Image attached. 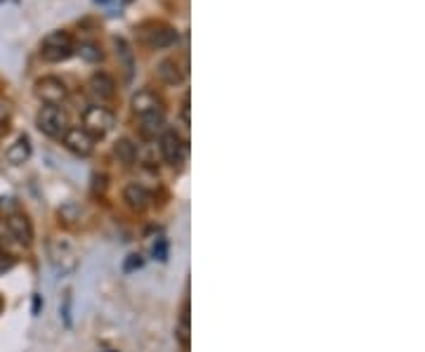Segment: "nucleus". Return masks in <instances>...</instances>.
Returning a JSON list of instances; mask_svg holds the SVG:
<instances>
[{"label": "nucleus", "instance_id": "19", "mask_svg": "<svg viewBox=\"0 0 425 352\" xmlns=\"http://www.w3.org/2000/svg\"><path fill=\"white\" fill-rule=\"evenodd\" d=\"M78 55L85 59V62H99L102 59V50H99V45L95 43H83L78 47Z\"/></svg>", "mask_w": 425, "mask_h": 352}, {"label": "nucleus", "instance_id": "7", "mask_svg": "<svg viewBox=\"0 0 425 352\" xmlns=\"http://www.w3.org/2000/svg\"><path fill=\"white\" fill-rule=\"evenodd\" d=\"M62 142L69 152H74L76 157H90L92 149H95V137L90 132H85L83 128H69L62 135Z\"/></svg>", "mask_w": 425, "mask_h": 352}, {"label": "nucleus", "instance_id": "20", "mask_svg": "<svg viewBox=\"0 0 425 352\" xmlns=\"http://www.w3.org/2000/svg\"><path fill=\"white\" fill-rule=\"evenodd\" d=\"M113 43H116V55H120V59L125 62L128 74H130V72H132V55H130V47H128V43H125L123 38H116Z\"/></svg>", "mask_w": 425, "mask_h": 352}, {"label": "nucleus", "instance_id": "16", "mask_svg": "<svg viewBox=\"0 0 425 352\" xmlns=\"http://www.w3.org/2000/svg\"><path fill=\"white\" fill-rule=\"evenodd\" d=\"M113 157H116L123 166H132L137 161V144H132V140L120 137L113 144Z\"/></svg>", "mask_w": 425, "mask_h": 352}, {"label": "nucleus", "instance_id": "9", "mask_svg": "<svg viewBox=\"0 0 425 352\" xmlns=\"http://www.w3.org/2000/svg\"><path fill=\"white\" fill-rule=\"evenodd\" d=\"M156 74H159V79L166 83V86H180V83L187 79V64H182V62L175 57H168L159 62Z\"/></svg>", "mask_w": 425, "mask_h": 352}, {"label": "nucleus", "instance_id": "25", "mask_svg": "<svg viewBox=\"0 0 425 352\" xmlns=\"http://www.w3.org/2000/svg\"><path fill=\"white\" fill-rule=\"evenodd\" d=\"M33 312L35 314L40 312V295H35V298H33Z\"/></svg>", "mask_w": 425, "mask_h": 352}, {"label": "nucleus", "instance_id": "14", "mask_svg": "<svg viewBox=\"0 0 425 352\" xmlns=\"http://www.w3.org/2000/svg\"><path fill=\"white\" fill-rule=\"evenodd\" d=\"M90 93L99 97V100H111L113 95H116V83L109 74H95L88 83Z\"/></svg>", "mask_w": 425, "mask_h": 352}, {"label": "nucleus", "instance_id": "24", "mask_svg": "<svg viewBox=\"0 0 425 352\" xmlns=\"http://www.w3.org/2000/svg\"><path fill=\"white\" fill-rule=\"evenodd\" d=\"M182 121H184V125H189V97H184V102H182Z\"/></svg>", "mask_w": 425, "mask_h": 352}, {"label": "nucleus", "instance_id": "6", "mask_svg": "<svg viewBox=\"0 0 425 352\" xmlns=\"http://www.w3.org/2000/svg\"><path fill=\"white\" fill-rule=\"evenodd\" d=\"M152 31H144L140 26L137 29V38L142 40L144 45L154 47V50H163V47H170L177 43V31L170 29V26H163V24H149Z\"/></svg>", "mask_w": 425, "mask_h": 352}, {"label": "nucleus", "instance_id": "15", "mask_svg": "<svg viewBox=\"0 0 425 352\" xmlns=\"http://www.w3.org/2000/svg\"><path fill=\"white\" fill-rule=\"evenodd\" d=\"M5 159H7V164H12V166L26 164V161L31 159V142H28V137L26 135L17 137V142L5 152Z\"/></svg>", "mask_w": 425, "mask_h": 352}, {"label": "nucleus", "instance_id": "4", "mask_svg": "<svg viewBox=\"0 0 425 352\" xmlns=\"http://www.w3.org/2000/svg\"><path fill=\"white\" fill-rule=\"evenodd\" d=\"M113 123H116V116L111 114L106 107H99V104H95V107H88L83 114V130L90 132L92 137H104L106 132H109L113 128Z\"/></svg>", "mask_w": 425, "mask_h": 352}, {"label": "nucleus", "instance_id": "11", "mask_svg": "<svg viewBox=\"0 0 425 352\" xmlns=\"http://www.w3.org/2000/svg\"><path fill=\"white\" fill-rule=\"evenodd\" d=\"M132 111L137 116H147V114H154V111H163V102L161 97L152 93V90H140V93L132 95Z\"/></svg>", "mask_w": 425, "mask_h": 352}, {"label": "nucleus", "instance_id": "17", "mask_svg": "<svg viewBox=\"0 0 425 352\" xmlns=\"http://www.w3.org/2000/svg\"><path fill=\"white\" fill-rule=\"evenodd\" d=\"M177 334V341L184 350H189V302H184L182 305V312H180V324H177L175 329Z\"/></svg>", "mask_w": 425, "mask_h": 352}, {"label": "nucleus", "instance_id": "5", "mask_svg": "<svg viewBox=\"0 0 425 352\" xmlns=\"http://www.w3.org/2000/svg\"><path fill=\"white\" fill-rule=\"evenodd\" d=\"M35 97H38L42 104H47V107H60V104L69 97V90L60 79L45 76V79L35 81Z\"/></svg>", "mask_w": 425, "mask_h": 352}, {"label": "nucleus", "instance_id": "13", "mask_svg": "<svg viewBox=\"0 0 425 352\" xmlns=\"http://www.w3.org/2000/svg\"><path fill=\"white\" fill-rule=\"evenodd\" d=\"M140 118H142L140 135L144 140H154L156 135H163V132H166V116H163V111H154V114H147Z\"/></svg>", "mask_w": 425, "mask_h": 352}, {"label": "nucleus", "instance_id": "2", "mask_svg": "<svg viewBox=\"0 0 425 352\" xmlns=\"http://www.w3.org/2000/svg\"><path fill=\"white\" fill-rule=\"evenodd\" d=\"M47 256H50V263H52V267L60 274H71L78 267V256L74 246L64 242V239H50Z\"/></svg>", "mask_w": 425, "mask_h": 352}, {"label": "nucleus", "instance_id": "1", "mask_svg": "<svg viewBox=\"0 0 425 352\" xmlns=\"http://www.w3.org/2000/svg\"><path fill=\"white\" fill-rule=\"evenodd\" d=\"M74 55V38L67 31H52L42 38L40 57L45 62H64Z\"/></svg>", "mask_w": 425, "mask_h": 352}, {"label": "nucleus", "instance_id": "23", "mask_svg": "<svg viewBox=\"0 0 425 352\" xmlns=\"http://www.w3.org/2000/svg\"><path fill=\"white\" fill-rule=\"evenodd\" d=\"M10 121V109L5 104H0V128H5V123Z\"/></svg>", "mask_w": 425, "mask_h": 352}, {"label": "nucleus", "instance_id": "3", "mask_svg": "<svg viewBox=\"0 0 425 352\" xmlns=\"http://www.w3.org/2000/svg\"><path fill=\"white\" fill-rule=\"evenodd\" d=\"M35 125H38L40 132H45L47 137H62L64 132L69 130V116L67 111H62L60 107H42L35 116Z\"/></svg>", "mask_w": 425, "mask_h": 352}, {"label": "nucleus", "instance_id": "10", "mask_svg": "<svg viewBox=\"0 0 425 352\" xmlns=\"http://www.w3.org/2000/svg\"><path fill=\"white\" fill-rule=\"evenodd\" d=\"M7 232H10L14 242L21 246H28L33 242V225L24 213H12L7 217Z\"/></svg>", "mask_w": 425, "mask_h": 352}, {"label": "nucleus", "instance_id": "12", "mask_svg": "<svg viewBox=\"0 0 425 352\" xmlns=\"http://www.w3.org/2000/svg\"><path fill=\"white\" fill-rule=\"evenodd\" d=\"M123 201L128 203V208L142 213V210H147L152 206V194H149L142 185H137V182H132V185H128L123 189Z\"/></svg>", "mask_w": 425, "mask_h": 352}, {"label": "nucleus", "instance_id": "8", "mask_svg": "<svg viewBox=\"0 0 425 352\" xmlns=\"http://www.w3.org/2000/svg\"><path fill=\"white\" fill-rule=\"evenodd\" d=\"M161 154L170 166H180L184 157H187V144H184V140L177 132L166 130L161 135Z\"/></svg>", "mask_w": 425, "mask_h": 352}, {"label": "nucleus", "instance_id": "21", "mask_svg": "<svg viewBox=\"0 0 425 352\" xmlns=\"http://www.w3.org/2000/svg\"><path fill=\"white\" fill-rule=\"evenodd\" d=\"M154 258L161 260V263L168 258V244H166V239H159V242H156V246H154Z\"/></svg>", "mask_w": 425, "mask_h": 352}, {"label": "nucleus", "instance_id": "22", "mask_svg": "<svg viewBox=\"0 0 425 352\" xmlns=\"http://www.w3.org/2000/svg\"><path fill=\"white\" fill-rule=\"evenodd\" d=\"M142 263H144V260H142V256H140V253H135V256H128L125 265H123V270H125V272L140 270V267H142Z\"/></svg>", "mask_w": 425, "mask_h": 352}, {"label": "nucleus", "instance_id": "26", "mask_svg": "<svg viewBox=\"0 0 425 352\" xmlns=\"http://www.w3.org/2000/svg\"><path fill=\"white\" fill-rule=\"evenodd\" d=\"M97 3H106V0H97Z\"/></svg>", "mask_w": 425, "mask_h": 352}, {"label": "nucleus", "instance_id": "18", "mask_svg": "<svg viewBox=\"0 0 425 352\" xmlns=\"http://www.w3.org/2000/svg\"><path fill=\"white\" fill-rule=\"evenodd\" d=\"M60 220L64 225H76L81 220V208H78L76 203H67L64 208H60Z\"/></svg>", "mask_w": 425, "mask_h": 352}]
</instances>
